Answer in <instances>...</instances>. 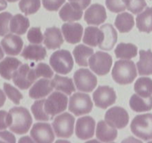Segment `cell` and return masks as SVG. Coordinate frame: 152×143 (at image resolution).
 <instances>
[{"label":"cell","mask_w":152,"mask_h":143,"mask_svg":"<svg viewBox=\"0 0 152 143\" xmlns=\"http://www.w3.org/2000/svg\"><path fill=\"white\" fill-rule=\"evenodd\" d=\"M10 116V130L19 135L28 133L32 125V117L25 107H13L9 110Z\"/></svg>","instance_id":"6da1fadb"},{"label":"cell","mask_w":152,"mask_h":143,"mask_svg":"<svg viewBox=\"0 0 152 143\" xmlns=\"http://www.w3.org/2000/svg\"><path fill=\"white\" fill-rule=\"evenodd\" d=\"M111 75L116 83L120 85L129 84L137 75L136 66L132 60H120L114 64Z\"/></svg>","instance_id":"7a4b0ae2"},{"label":"cell","mask_w":152,"mask_h":143,"mask_svg":"<svg viewBox=\"0 0 152 143\" xmlns=\"http://www.w3.org/2000/svg\"><path fill=\"white\" fill-rule=\"evenodd\" d=\"M131 130L134 135L144 141L152 139V114L136 116L131 123Z\"/></svg>","instance_id":"3957f363"},{"label":"cell","mask_w":152,"mask_h":143,"mask_svg":"<svg viewBox=\"0 0 152 143\" xmlns=\"http://www.w3.org/2000/svg\"><path fill=\"white\" fill-rule=\"evenodd\" d=\"M49 62L53 69L59 74H68L74 67L71 52L65 49H60L52 54Z\"/></svg>","instance_id":"277c9868"},{"label":"cell","mask_w":152,"mask_h":143,"mask_svg":"<svg viewBox=\"0 0 152 143\" xmlns=\"http://www.w3.org/2000/svg\"><path fill=\"white\" fill-rule=\"evenodd\" d=\"M93 108V102L90 96L82 92H76L70 97L68 110L75 116L89 113Z\"/></svg>","instance_id":"5b68a950"},{"label":"cell","mask_w":152,"mask_h":143,"mask_svg":"<svg viewBox=\"0 0 152 143\" xmlns=\"http://www.w3.org/2000/svg\"><path fill=\"white\" fill-rule=\"evenodd\" d=\"M74 117L68 113L56 116L52 125L56 136L64 139L70 138L74 133Z\"/></svg>","instance_id":"8992f818"},{"label":"cell","mask_w":152,"mask_h":143,"mask_svg":"<svg viewBox=\"0 0 152 143\" xmlns=\"http://www.w3.org/2000/svg\"><path fill=\"white\" fill-rule=\"evenodd\" d=\"M112 57L103 52H96L91 56L88 65L91 69L98 75H105L110 72L112 66Z\"/></svg>","instance_id":"52a82bcc"},{"label":"cell","mask_w":152,"mask_h":143,"mask_svg":"<svg viewBox=\"0 0 152 143\" xmlns=\"http://www.w3.org/2000/svg\"><path fill=\"white\" fill-rule=\"evenodd\" d=\"M68 97L60 92H53L50 94L44 104L46 113L53 119L56 115L62 113L67 109Z\"/></svg>","instance_id":"ba28073f"},{"label":"cell","mask_w":152,"mask_h":143,"mask_svg":"<svg viewBox=\"0 0 152 143\" xmlns=\"http://www.w3.org/2000/svg\"><path fill=\"white\" fill-rule=\"evenodd\" d=\"M13 81L17 87L21 89H27L37 79L34 68L28 63L21 65L13 74Z\"/></svg>","instance_id":"9c48e42d"},{"label":"cell","mask_w":152,"mask_h":143,"mask_svg":"<svg viewBox=\"0 0 152 143\" xmlns=\"http://www.w3.org/2000/svg\"><path fill=\"white\" fill-rule=\"evenodd\" d=\"M74 80L78 90L91 92L97 84L96 76L87 69H80L74 74Z\"/></svg>","instance_id":"30bf717a"},{"label":"cell","mask_w":152,"mask_h":143,"mask_svg":"<svg viewBox=\"0 0 152 143\" xmlns=\"http://www.w3.org/2000/svg\"><path fill=\"white\" fill-rule=\"evenodd\" d=\"M93 99L96 107L106 109L115 103L117 95L112 87L109 86H99L94 92Z\"/></svg>","instance_id":"8fae6325"},{"label":"cell","mask_w":152,"mask_h":143,"mask_svg":"<svg viewBox=\"0 0 152 143\" xmlns=\"http://www.w3.org/2000/svg\"><path fill=\"white\" fill-rule=\"evenodd\" d=\"M105 122L111 126L118 129L126 128L129 122V116L124 108L114 107L107 110L105 115Z\"/></svg>","instance_id":"7c38bea8"},{"label":"cell","mask_w":152,"mask_h":143,"mask_svg":"<svg viewBox=\"0 0 152 143\" xmlns=\"http://www.w3.org/2000/svg\"><path fill=\"white\" fill-rule=\"evenodd\" d=\"M34 142L38 143H51L54 141V133L48 123H36L31 130Z\"/></svg>","instance_id":"4fadbf2b"},{"label":"cell","mask_w":152,"mask_h":143,"mask_svg":"<svg viewBox=\"0 0 152 143\" xmlns=\"http://www.w3.org/2000/svg\"><path fill=\"white\" fill-rule=\"evenodd\" d=\"M95 120L91 116H84L77 119L75 133L80 139L87 140L94 135Z\"/></svg>","instance_id":"5bb4252c"},{"label":"cell","mask_w":152,"mask_h":143,"mask_svg":"<svg viewBox=\"0 0 152 143\" xmlns=\"http://www.w3.org/2000/svg\"><path fill=\"white\" fill-rule=\"evenodd\" d=\"M107 19V13L104 6L93 4L85 12L84 19L88 25H99Z\"/></svg>","instance_id":"9a60e30c"},{"label":"cell","mask_w":152,"mask_h":143,"mask_svg":"<svg viewBox=\"0 0 152 143\" xmlns=\"http://www.w3.org/2000/svg\"><path fill=\"white\" fill-rule=\"evenodd\" d=\"M23 40L19 36L7 34L1 40V46L7 55H18L23 47Z\"/></svg>","instance_id":"2e32d148"},{"label":"cell","mask_w":152,"mask_h":143,"mask_svg":"<svg viewBox=\"0 0 152 143\" xmlns=\"http://www.w3.org/2000/svg\"><path fill=\"white\" fill-rule=\"evenodd\" d=\"M62 31L66 42L71 44H76L80 43L81 40L83 28L80 23L70 22L62 25Z\"/></svg>","instance_id":"e0dca14e"},{"label":"cell","mask_w":152,"mask_h":143,"mask_svg":"<svg viewBox=\"0 0 152 143\" xmlns=\"http://www.w3.org/2000/svg\"><path fill=\"white\" fill-rule=\"evenodd\" d=\"M63 37L59 28L51 27L44 33V44L48 49H59L63 43Z\"/></svg>","instance_id":"ac0fdd59"},{"label":"cell","mask_w":152,"mask_h":143,"mask_svg":"<svg viewBox=\"0 0 152 143\" xmlns=\"http://www.w3.org/2000/svg\"><path fill=\"white\" fill-rule=\"evenodd\" d=\"M96 136L99 141L110 142L116 139L117 130L116 128L108 125L105 121L101 120L96 125Z\"/></svg>","instance_id":"d6986e66"},{"label":"cell","mask_w":152,"mask_h":143,"mask_svg":"<svg viewBox=\"0 0 152 143\" xmlns=\"http://www.w3.org/2000/svg\"><path fill=\"white\" fill-rule=\"evenodd\" d=\"M51 81L46 78L37 80L29 90V96L33 99H39L48 95L53 91Z\"/></svg>","instance_id":"ffe728a7"},{"label":"cell","mask_w":152,"mask_h":143,"mask_svg":"<svg viewBox=\"0 0 152 143\" xmlns=\"http://www.w3.org/2000/svg\"><path fill=\"white\" fill-rule=\"evenodd\" d=\"M104 34V40L99 45V49L105 51H110L114 48L117 41V32L112 25L105 24L100 27Z\"/></svg>","instance_id":"44dd1931"},{"label":"cell","mask_w":152,"mask_h":143,"mask_svg":"<svg viewBox=\"0 0 152 143\" xmlns=\"http://www.w3.org/2000/svg\"><path fill=\"white\" fill-rule=\"evenodd\" d=\"M21 65L22 62L17 58L7 57L0 62V75L6 80H10Z\"/></svg>","instance_id":"7402d4cb"},{"label":"cell","mask_w":152,"mask_h":143,"mask_svg":"<svg viewBox=\"0 0 152 143\" xmlns=\"http://www.w3.org/2000/svg\"><path fill=\"white\" fill-rule=\"evenodd\" d=\"M140 75L152 74V52L151 49L140 51V60L137 63Z\"/></svg>","instance_id":"603a6c76"},{"label":"cell","mask_w":152,"mask_h":143,"mask_svg":"<svg viewBox=\"0 0 152 143\" xmlns=\"http://www.w3.org/2000/svg\"><path fill=\"white\" fill-rule=\"evenodd\" d=\"M47 55L45 48L39 45H28L22 51L21 56L26 60L34 61L42 60Z\"/></svg>","instance_id":"cb8c5ba5"},{"label":"cell","mask_w":152,"mask_h":143,"mask_svg":"<svg viewBox=\"0 0 152 143\" xmlns=\"http://www.w3.org/2000/svg\"><path fill=\"white\" fill-rule=\"evenodd\" d=\"M129 105L132 110L137 113L149 111L152 109V96L145 98L134 94L130 98Z\"/></svg>","instance_id":"d4e9b609"},{"label":"cell","mask_w":152,"mask_h":143,"mask_svg":"<svg viewBox=\"0 0 152 143\" xmlns=\"http://www.w3.org/2000/svg\"><path fill=\"white\" fill-rule=\"evenodd\" d=\"M104 40V34L100 28L88 26L85 30L83 42L90 46H99Z\"/></svg>","instance_id":"484cf974"},{"label":"cell","mask_w":152,"mask_h":143,"mask_svg":"<svg viewBox=\"0 0 152 143\" xmlns=\"http://www.w3.org/2000/svg\"><path fill=\"white\" fill-rule=\"evenodd\" d=\"M51 85L56 90L61 91L67 95H71L76 90L72 79L68 77H62L59 74H55L51 80Z\"/></svg>","instance_id":"4316f807"},{"label":"cell","mask_w":152,"mask_h":143,"mask_svg":"<svg viewBox=\"0 0 152 143\" xmlns=\"http://www.w3.org/2000/svg\"><path fill=\"white\" fill-rule=\"evenodd\" d=\"M137 27L140 32L150 33L152 31V7H147L140 12L136 19Z\"/></svg>","instance_id":"83f0119b"},{"label":"cell","mask_w":152,"mask_h":143,"mask_svg":"<svg viewBox=\"0 0 152 143\" xmlns=\"http://www.w3.org/2000/svg\"><path fill=\"white\" fill-rule=\"evenodd\" d=\"M30 26V21L26 16L18 13L11 18L10 22V31L18 35L26 33Z\"/></svg>","instance_id":"f1b7e54d"},{"label":"cell","mask_w":152,"mask_h":143,"mask_svg":"<svg viewBox=\"0 0 152 143\" xmlns=\"http://www.w3.org/2000/svg\"><path fill=\"white\" fill-rule=\"evenodd\" d=\"M59 14L65 22H74L80 20L83 16V10L75 8L70 2L65 3L59 10Z\"/></svg>","instance_id":"f546056e"},{"label":"cell","mask_w":152,"mask_h":143,"mask_svg":"<svg viewBox=\"0 0 152 143\" xmlns=\"http://www.w3.org/2000/svg\"><path fill=\"white\" fill-rule=\"evenodd\" d=\"M114 24L120 33L129 32L134 26V16L127 12H123L117 15Z\"/></svg>","instance_id":"4dcf8cb0"},{"label":"cell","mask_w":152,"mask_h":143,"mask_svg":"<svg viewBox=\"0 0 152 143\" xmlns=\"http://www.w3.org/2000/svg\"><path fill=\"white\" fill-rule=\"evenodd\" d=\"M93 54V49L83 44L76 46L73 51L76 63L81 66H88V60Z\"/></svg>","instance_id":"1f68e13d"},{"label":"cell","mask_w":152,"mask_h":143,"mask_svg":"<svg viewBox=\"0 0 152 143\" xmlns=\"http://www.w3.org/2000/svg\"><path fill=\"white\" fill-rule=\"evenodd\" d=\"M114 53L117 58L124 60L132 59L137 55V47L132 43H120L117 45Z\"/></svg>","instance_id":"d6a6232c"},{"label":"cell","mask_w":152,"mask_h":143,"mask_svg":"<svg viewBox=\"0 0 152 143\" xmlns=\"http://www.w3.org/2000/svg\"><path fill=\"white\" fill-rule=\"evenodd\" d=\"M134 91L142 97L152 95V80L150 77H142L138 78L134 83Z\"/></svg>","instance_id":"836d02e7"},{"label":"cell","mask_w":152,"mask_h":143,"mask_svg":"<svg viewBox=\"0 0 152 143\" xmlns=\"http://www.w3.org/2000/svg\"><path fill=\"white\" fill-rule=\"evenodd\" d=\"M45 99L38 100V101H36L31 106V112L34 114L36 120L49 121L53 119L45 110Z\"/></svg>","instance_id":"e575fe53"},{"label":"cell","mask_w":152,"mask_h":143,"mask_svg":"<svg viewBox=\"0 0 152 143\" xmlns=\"http://www.w3.org/2000/svg\"><path fill=\"white\" fill-rule=\"evenodd\" d=\"M19 9L26 16L37 13L40 8V0H20L19 3Z\"/></svg>","instance_id":"d590c367"},{"label":"cell","mask_w":152,"mask_h":143,"mask_svg":"<svg viewBox=\"0 0 152 143\" xmlns=\"http://www.w3.org/2000/svg\"><path fill=\"white\" fill-rule=\"evenodd\" d=\"M3 87H4V92H5L6 95L9 98V99L11 100L15 104L19 105V103H20V100L23 98L22 94L17 89L10 85V83H4L3 85Z\"/></svg>","instance_id":"8d00e7d4"},{"label":"cell","mask_w":152,"mask_h":143,"mask_svg":"<svg viewBox=\"0 0 152 143\" xmlns=\"http://www.w3.org/2000/svg\"><path fill=\"white\" fill-rule=\"evenodd\" d=\"M13 17L8 12H2L0 13V36H5L10 31V22Z\"/></svg>","instance_id":"74e56055"},{"label":"cell","mask_w":152,"mask_h":143,"mask_svg":"<svg viewBox=\"0 0 152 143\" xmlns=\"http://www.w3.org/2000/svg\"><path fill=\"white\" fill-rule=\"evenodd\" d=\"M106 7L113 13L125 11L126 7V0H105Z\"/></svg>","instance_id":"f35d334b"},{"label":"cell","mask_w":152,"mask_h":143,"mask_svg":"<svg viewBox=\"0 0 152 143\" xmlns=\"http://www.w3.org/2000/svg\"><path fill=\"white\" fill-rule=\"evenodd\" d=\"M146 6L145 0H126V7L134 14L142 12Z\"/></svg>","instance_id":"ab89813d"},{"label":"cell","mask_w":152,"mask_h":143,"mask_svg":"<svg viewBox=\"0 0 152 143\" xmlns=\"http://www.w3.org/2000/svg\"><path fill=\"white\" fill-rule=\"evenodd\" d=\"M34 72H35L37 77H47V78H50L53 77V70L50 69L48 64L44 63H40L37 65L35 68H34Z\"/></svg>","instance_id":"60d3db41"},{"label":"cell","mask_w":152,"mask_h":143,"mask_svg":"<svg viewBox=\"0 0 152 143\" xmlns=\"http://www.w3.org/2000/svg\"><path fill=\"white\" fill-rule=\"evenodd\" d=\"M43 36L39 27H34L28 31L27 38L30 43L34 44H40L43 41Z\"/></svg>","instance_id":"b9f144b4"},{"label":"cell","mask_w":152,"mask_h":143,"mask_svg":"<svg viewBox=\"0 0 152 143\" xmlns=\"http://www.w3.org/2000/svg\"><path fill=\"white\" fill-rule=\"evenodd\" d=\"M65 0H42L45 8L50 11H56L65 3Z\"/></svg>","instance_id":"7bdbcfd3"},{"label":"cell","mask_w":152,"mask_h":143,"mask_svg":"<svg viewBox=\"0 0 152 143\" xmlns=\"http://www.w3.org/2000/svg\"><path fill=\"white\" fill-rule=\"evenodd\" d=\"M10 125V113L4 110H0V130H5Z\"/></svg>","instance_id":"ee69618b"},{"label":"cell","mask_w":152,"mask_h":143,"mask_svg":"<svg viewBox=\"0 0 152 143\" xmlns=\"http://www.w3.org/2000/svg\"><path fill=\"white\" fill-rule=\"evenodd\" d=\"M68 1L75 8L83 10L84 9L87 8L88 7L89 4H91V0H68Z\"/></svg>","instance_id":"f6af8a7d"},{"label":"cell","mask_w":152,"mask_h":143,"mask_svg":"<svg viewBox=\"0 0 152 143\" xmlns=\"http://www.w3.org/2000/svg\"><path fill=\"white\" fill-rule=\"evenodd\" d=\"M0 142H16V138L14 135L9 131H2L0 132Z\"/></svg>","instance_id":"bcb514c9"},{"label":"cell","mask_w":152,"mask_h":143,"mask_svg":"<svg viewBox=\"0 0 152 143\" xmlns=\"http://www.w3.org/2000/svg\"><path fill=\"white\" fill-rule=\"evenodd\" d=\"M6 101V95H4V92L1 89H0V107L4 105V102Z\"/></svg>","instance_id":"7dc6e473"},{"label":"cell","mask_w":152,"mask_h":143,"mask_svg":"<svg viewBox=\"0 0 152 143\" xmlns=\"http://www.w3.org/2000/svg\"><path fill=\"white\" fill-rule=\"evenodd\" d=\"M7 4L6 0H0V11L4 10L7 7Z\"/></svg>","instance_id":"c3c4849f"},{"label":"cell","mask_w":152,"mask_h":143,"mask_svg":"<svg viewBox=\"0 0 152 143\" xmlns=\"http://www.w3.org/2000/svg\"><path fill=\"white\" fill-rule=\"evenodd\" d=\"M34 140L31 139L29 138L28 136H25L24 138H22L21 139H19V142H33Z\"/></svg>","instance_id":"681fc988"},{"label":"cell","mask_w":152,"mask_h":143,"mask_svg":"<svg viewBox=\"0 0 152 143\" xmlns=\"http://www.w3.org/2000/svg\"><path fill=\"white\" fill-rule=\"evenodd\" d=\"M4 57V52L2 51V49L0 46V60H1Z\"/></svg>","instance_id":"f907efd6"},{"label":"cell","mask_w":152,"mask_h":143,"mask_svg":"<svg viewBox=\"0 0 152 143\" xmlns=\"http://www.w3.org/2000/svg\"><path fill=\"white\" fill-rule=\"evenodd\" d=\"M7 1H9V2H16L18 0H7Z\"/></svg>","instance_id":"816d5d0a"}]
</instances>
